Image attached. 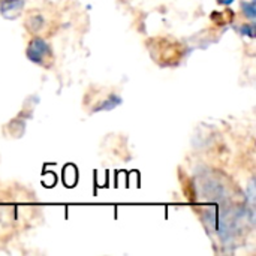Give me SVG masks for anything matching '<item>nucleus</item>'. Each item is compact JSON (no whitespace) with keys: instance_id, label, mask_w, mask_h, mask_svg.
Returning <instances> with one entry per match:
<instances>
[{"instance_id":"7ed1b4c3","label":"nucleus","mask_w":256,"mask_h":256,"mask_svg":"<svg viewBox=\"0 0 256 256\" xmlns=\"http://www.w3.org/2000/svg\"><path fill=\"white\" fill-rule=\"evenodd\" d=\"M242 9H243L244 15H246L249 20H254V18H255V0H252V2H243Z\"/></svg>"},{"instance_id":"f257e3e1","label":"nucleus","mask_w":256,"mask_h":256,"mask_svg":"<svg viewBox=\"0 0 256 256\" xmlns=\"http://www.w3.org/2000/svg\"><path fill=\"white\" fill-rule=\"evenodd\" d=\"M27 57L30 62L36 63V64H45L46 58L51 57V50L50 45L44 40V39H33L27 48Z\"/></svg>"},{"instance_id":"20e7f679","label":"nucleus","mask_w":256,"mask_h":256,"mask_svg":"<svg viewBox=\"0 0 256 256\" xmlns=\"http://www.w3.org/2000/svg\"><path fill=\"white\" fill-rule=\"evenodd\" d=\"M240 32H242L243 34L249 36V38H254V36H255V28H254V26H243Z\"/></svg>"},{"instance_id":"f03ea898","label":"nucleus","mask_w":256,"mask_h":256,"mask_svg":"<svg viewBox=\"0 0 256 256\" xmlns=\"http://www.w3.org/2000/svg\"><path fill=\"white\" fill-rule=\"evenodd\" d=\"M122 104V98L117 94H111L106 100H104L94 111H111L114 108H117Z\"/></svg>"}]
</instances>
